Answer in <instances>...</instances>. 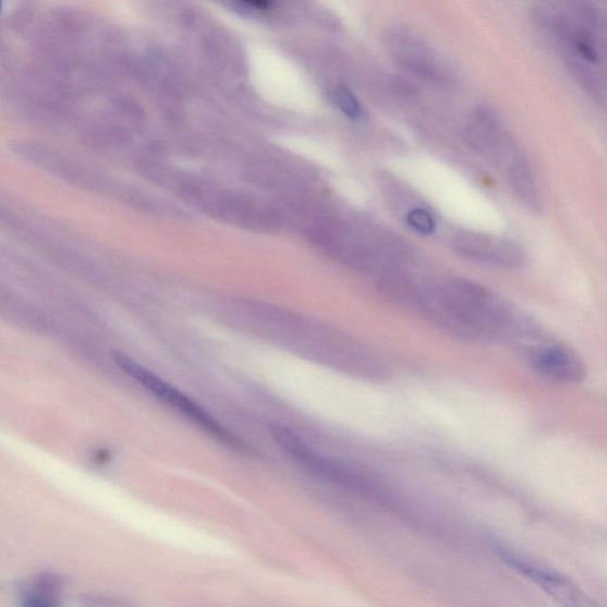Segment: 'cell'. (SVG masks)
Masks as SVG:
<instances>
[{
    "instance_id": "cell-1",
    "label": "cell",
    "mask_w": 607,
    "mask_h": 607,
    "mask_svg": "<svg viewBox=\"0 0 607 607\" xmlns=\"http://www.w3.org/2000/svg\"><path fill=\"white\" fill-rule=\"evenodd\" d=\"M412 308L463 340L529 339L536 330L514 305L476 281L417 280Z\"/></svg>"
},
{
    "instance_id": "cell-2",
    "label": "cell",
    "mask_w": 607,
    "mask_h": 607,
    "mask_svg": "<svg viewBox=\"0 0 607 607\" xmlns=\"http://www.w3.org/2000/svg\"><path fill=\"white\" fill-rule=\"evenodd\" d=\"M538 29L561 52L571 73L597 99L604 97L605 46L600 11L586 2L555 3L535 12Z\"/></svg>"
},
{
    "instance_id": "cell-3",
    "label": "cell",
    "mask_w": 607,
    "mask_h": 607,
    "mask_svg": "<svg viewBox=\"0 0 607 607\" xmlns=\"http://www.w3.org/2000/svg\"><path fill=\"white\" fill-rule=\"evenodd\" d=\"M385 46L390 58L412 76L436 86L454 83L452 65L411 26L390 25L385 34Z\"/></svg>"
},
{
    "instance_id": "cell-4",
    "label": "cell",
    "mask_w": 607,
    "mask_h": 607,
    "mask_svg": "<svg viewBox=\"0 0 607 607\" xmlns=\"http://www.w3.org/2000/svg\"><path fill=\"white\" fill-rule=\"evenodd\" d=\"M114 361L118 367L131 376L133 380L139 383L148 392L168 403L173 410H178L182 415L186 416L189 421L206 430V434L227 445L229 448L245 450L246 447L244 444L232 435L231 432L226 429L218 421L214 420L206 410L198 406L195 401L180 392L178 388L161 380L159 376L146 369L137 361H134L125 354L116 353Z\"/></svg>"
},
{
    "instance_id": "cell-5",
    "label": "cell",
    "mask_w": 607,
    "mask_h": 607,
    "mask_svg": "<svg viewBox=\"0 0 607 607\" xmlns=\"http://www.w3.org/2000/svg\"><path fill=\"white\" fill-rule=\"evenodd\" d=\"M271 435L278 447L309 474L350 491L374 493L373 485L366 477L343 463L321 456L288 427L275 425L271 428Z\"/></svg>"
},
{
    "instance_id": "cell-6",
    "label": "cell",
    "mask_w": 607,
    "mask_h": 607,
    "mask_svg": "<svg viewBox=\"0 0 607 607\" xmlns=\"http://www.w3.org/2000/svg\"><path fill=\"white\" fill-rule=\"evenodd\" d=\"M465 138L472 150L496 167L506 169L522 154L512 142L501 117L489 107L478 108L471 116L465 128Z\"/></svg>"
},
{
    "instance_id": "cell-7",
    "label": "cell",
    "mask_w": 607,
    "mask_h": 607,
    "mask_svg": "<svg viewBox=\"0 0 607 607\" xmlns=\"http://www.w3.org/2000/svg\"><path fill=\"white\" fill-rule=\"evenodd\" d=\"M451 245L463 258L485 266L515 269L525 260L515 241L466 229L452 236Z\"/></svg>"
},
{
    "instance_id": "cell-8",
    "label": "cell",
    "mask_w": 607,
    "mask_h": 607,
    "mask_svg": "<svg viewBox=\"0 0 607 607\" xmlns=\"http://www.w3.org/2000/svg\"><path fill=\"white\" fill-rule=\"evenodd\" d=\"M501 558L514 568L521 575L527 578L545 591L547 595L562 607H602L580 590L569 578L538 566L534 562L498 547Z\"/></svg>"
},
{
    "instance_id": "cell-9",
    "label": "cell",
    "mask_w": 607,
    "mask_h": 607,
    "mask_svg": "<svg viewBox=\"0 0 607 607\" xmlns=\"http://www.w3.org/2000/svg\"><path fill=\"white\" fill-rule=\"evenodd\" d=\"M533 368L546 379L561 384H579L586 377L585 364L573 350L559 345H538L530 353Z\"/></svg>"
},
{
    "instance_id": "cell-10",
    "label": "cell",
    "mask_w": 607,
    "mask_h": 607,
    "mask_svg": "<svg viewBox=\"0 0 607 607\" xmlns=\"http://www.w3.org/2000/svg\"><path fill=\"white\" fill-rule=\"evenodd\" d=\"M506 174L510 189L521 205L533 213L542 210V194L527 157L519 155L506 168Z\"/></svg>"
},
{
    "instance_id": "cell-11",
    "label": "cell",
    "mask_w": 607,
    "mask_h": 607,
    "mask_svg": "<svg viewBox=\"0 0 607 607\" xmlns=\"http://www.w3.org/2000/svg\"><path fill=\"white\" fill-rule=\"evenodd\" d=\"M64 585L57 573H38L21 591L20 607H63Z\"/></svg>"
},
{
    "instance_id": "cell-12",
    "label": "cell",
    "mask_w": 607,
    "mask_h": 607,
    "mask_svg": "<svg viewBox=\"0 0 607 607\" xmlns=\"http://www.w3.org/2000/svg\"><path fill=\"white\" fill-rule=\"evenodd\" d=\"M404 222L417 234H434L437 228V219L426 207L415 206L404 215Z\"/></svg>"
},
{
    "instance_id": "cell-13",
    "label": "cell",
    "mask_w": 607,
    "mask_h": 607,
    "mask_svg": "<svg viewBox=\"0 0 607 607\" xmlns=\"http://www.w3.org/2000/svg\"><path fill=\"white\" fill-rule=\"evenodd\" d=\"M335 101L341 108V111L353 120H361L364 111L361 102L355 94L348 87L341 86L335 90Z\"/></svg>"
}]
</instances>
